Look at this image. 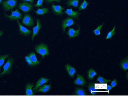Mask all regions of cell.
Here are the masks:
<instances>
[{
    "label": "cell",
    "mask_w": 128,
    "mask_h": 96,
    "mask_svg": "<svg viewBox=\"0 0 128 96\" xmlns=\"http://www.w3.org/2000/svg\"><path fill=\"white\" fill-rule=\"evenodd\" d=\"M75 95L78 96H85L86 94L84 90L82 88H76L74 92Z\"/></svg>",
    "instance_id": "25"
},
{
    "label": "cell",
    "mask_w": 128,
    "mask_h": 96,
    "mask_svg": "<svg viewBox=\"0 0 128 96\" xmlns=\"http://www.w3.org/2000/svg\"><path fill=\"white\" fill-rule=\"evenodd\" d=\"M22 23L26 26L30 27L33 26L34 22L31 16L28 14H26L22 18Z\"/></svg>",
    "instance_id": "5"
},
{
    "label": "cell",
    "mask_w": 128,
    "mask_h": 96,
    "mask_svg": "<svg viewBox=\"0 0 128 96\" xmlns=\"http://www.w3.org/2000/svg\"><path fill=\"white\" fill-rule=\"evenodd\" d=\"M51 85L49 84H45L42 86H40L39 88L35 91V92H42L46 93L49 91L51 89Z\"/></svg>",
    "instance_id": "18"
},
{
    "label": "cell",
    "mask_w": 128,
    "mask_h": 96,
    "mask_svg": "<svg viewBox=\"0 0 128 96\" xmlns=\"http://www.w3.org/2000/svg\"><path fill=\"white\" fill-rule=\"evenodd\" d=\"M64 12L69 16L76 20L78 19L80 15V13L79 12L74 11L72 8L67 9Z\"/></svg>",
    "instance_id": "14"
},
{
    "label": "cell",
    "mask_w": 128,
    "mask_h": 96,
    "mask_svg": "<svg viewBox=\"0 0 128 96\" xmlns=\"http://www.w3.org/2000/svg\"><path fill=\"white\" fill-rule=\"evenodd\" d=\"M51 8L52 12L54 14L60 16H62L64 14L62 11L64 8H62L61 6L56 5L53 4Z\"/></svg>",
    "instance_id": "9"
},
{
    "label": "cell",
    "mask_w": 128,
    "mask_h": 96,
    "mask_svg": "<svg viewBox=\"0 0 128 96\" xmlns=\"http://www.w3.org/2000/svg\"><path fill=\"white\" fill-rule=\"evenodd\" d=\"M112 88V87L110 85H107L106 86V90L107 91H108L109 90H110Z\"/></svg>",
    "instance_id": "33"
},
{
    "label": "cell",
    "mask_w": 128,
    "mask_h": 96,
    "mask_svg": "<svg viewBox=\"0 0 128 96\" xmlns=\"http://www.w3.org/2000/svg\"><path fill=\"white\" fill-rule=\"evenodd\" d=\"M22 0L23 1L29 2L32 4H33L34 1V0Z\"/></svg>",
    "instance_id": "34"
},
{
    "label": "cell",
    "mask_w": 128,
    "mask_h": 96,
    "mask_svg": "<svg viewBox=\"0 0 128 96\" xmlns=\"http://www.w3.org/2000/svg\"><path fill=\"white\" fill-rule=\"evenodd\" d=\"M97 74L96 71L93 69L91 68L88 71V78L90 80L93 79L94 77Z\"/></svg>",
    "instance_id": "21"
},
{
    "label": "cell",
    "mask_w": 128,
    "mask_h": 96,
    "mask_svg": "<svg viewBox=\"0 0 128 96\" xmlns=\"http://www.w3.org/2000/svg\"><path fill=\"white\" fill-rule=\"evenodd\" d=\"M49 11V10L48 8H39L36 11H34L37 15L43 16L48 13Z\"/></svg>",
    "instance_id": "20"
},
{
    "label": "cell",
    "mask_w": 128,
    "mask_h": 96,
    "mask_svg": "<svg viewBox=\"0 0 128 96\" xmlns=\"http://www.w3.org/2000/svg\"><path fill=\"white\" fill-rule=\"evenodd\" d=\"M83 2L81 3L79 6L78 9L79 10H84L86 8L89 3L86 0H83Z\"/></svg>",
    "instance_id": "28"
},
{
    "label": "cell",
    "mask_w": 128,
    "mask_h": 96,
    "mask_svg": "<svg viewBox=\"0 0 128 96\" xmlns=\"http://www.w3.org/2000/svg\"><path fill=\"white\" fill-rule=\"evenodd\" d=\"M121 68L124 71L128 70V58H126L122 60L120 63Z\"/></svg>",
    "instance_id": "24"
},
{
    "label": "cell",
    "mask_w": 128,
    "mask_h": 96,
    "mask_svg": "<svg viewBox=\"0 0 128 96\" xmlns=\"http://www.w3.org/2000/svg\"><path fill=\"white\" fill-rule=\"evenodd\" d=\"M74 83L75 85L84 86L86 84V82L83 76L78 74L77 78L74 80Z\"/></svg>",
    "instance_id": "15"
},
{
    "label": "cell",
    "mask_w": 128,
    "mask_h": 96,
    "mask_svg": "<svg viewBox=\"0 0 128 96\" xmlns=\"http://www.w3.org/2000/svg\"><path fill=\"white\" fill-rule=\"evenodd\" d=\"M2 0H0V3H1L2 2Z\"/></svg>",
    "instance_id": "36"
},
{
    "label": "cell",
    "mask_w": 128,
    "mask_h": 96,
    "mask_svg": "<svg viewBox=\"0 0 128 96\" xmlns=\"http://www.w3.org/2000/svg\"><path fill=\"white\" fill-rule=\"evenodd\" d=\"M18 24L20 33L24 36H29L32 32V31L28 30L26 28L23 26L17 20Z\"/></svg>",
    "instance_id": "12"
},
{
    "label": "cell",
    "mask_w": 128,
    "mask_h": 96,
    "mask_svg": "<svg viewBox=\"0 0 128 96\" xmlns=\"http://www.w3.org/2000/svg\"><path fill=\"white\" fill-rule=\"evenodd\" d=\"M37 24L36 26L32 28L33 32L31 39L33 40L35 36L38 34L40 31L42 27L40 19H36Z\"/></svg>",
    "instance_id": "11"
},
{
    "label": "cell",
    "mask_w": 128,
    "mask_h": 96,
    "mask_svg": "<svg viewBox=\"0 0 128 96\" xmlns=\"http://www.w3.org/2000/svg\"><path fill=\"white\" fill-rule=\"evenodd\" d=\"M78 29L76 30H74L72 28H69L66 32L70 39L78 36L80 34V26L78 24Z\"/></svg>",
    "instance_id": "10"
},
{
    "label": "cell",
    "mask_w": 128,
    "mask_h": 96,
    "mask_svg": "<svg viewBox=\"0 0 128 96\" xmlns=\"http://www.w3.org/2000/svg\"><path fill=\"white\" fill-rule=\"evenodd\" d=\"M117 84V82L116 80V79H114L111 83V86L112 88L115 87L116 86Z\"/></svg>",
    "instance_id": "31"
},
{
    "label": "cell",
    "mask_w": 128,
    "mask_h": 96,
    "mask_svg": "<svg viewBox=\"0 0 128 96\" xmlns=\"http://www.w3.org/2000/svg\"><path fill=\"white\" fill-rule=\"evenodd\" d=\"M96 80L98 81L100 83L102 84H107L111 81V80H106L101 76H98Z\"/></svg>",
    "instance_id": "26"
},
{
    "label": "cell",
    "mask_w": 128,
    "mask_h": 96,
    "mask_svg": "<svg viewBox=\"0 0 128 96\" xmlns=\"http://www.w3.org/2000/svg\"><path fill=\"white\" fill-rule=\"evenodd\" d=\"M18 7L24 13L29 12L33 8L32 5L26 1L20 3Z\"/></svg>",
    "instance_id": "7"
},
{
    "label": "cell",
    "mask_w": 128,
    "mask_h": 96,
    "mask_svg": "<svg viewBox=\"0 0 128 96\" xmlns=\"http://www.w3.org/2000/svg\"><path fill=\"white\" fill-rule=\"evenodd\" d=\"M25 58L28 64L31 66L37 65L40 63L38 60L35 53L33 52L28 54L25 57Z\"/></svg>",
    "instance_id": "3"
},
{
    "label": "cell",
    "mask_w": 128,
    "mask_h": 96,
    "mask_svg": "<svg viewBox=\"0 0 128 96\" xmlns=\"http://www.w3.org/2000/svg\"><path fill=\"white\" fill-rule=\"evenodd\" d=\"M62 0H46V2L47 3H50L55 1L57 3L60 2Z\"/></svg>",
    "instance_id": "32"
},
{
    "label": "cell",
    "mask_w": 128,
    "mask_h": 96,
    "mask_svg": "<svg viewBox=\"0 0 128 96\" xmlns=\"http://www.w3.org/2000/svg\"><path fill=\"white\" fill-rule=\"evenodd\" d=\"M50 80L49 79L44 77L40 78L37 81L36 85L32 89V90L34 91H36L43 84L48 82Z\"/></svg>",
    "instance_id": "13"
},
{
    "label": "cell",
    "mask_w": 128,
    "mask_h": 96,
    "mask_svg": "<svg viewBox=\"0 0 128 96\" xmlns=\"http://www.w3.org/2000/svg\"><path fill=\"white\" fill-rule=\"evenodd\" d=\"M34 48L37 53L41 55L42 58L49 54L48 46L46 44L41 43L38 44L35 46Z\"/></svg>",
    "instance_id": "2"
},
{
    "label": "cell",
    "mask_w": 128,
    "mask_h": 96,
    "mask_svg": "<svg viewBox=\"0 0 128 96\" xmlns=\"http://www.w3.org/2000/svg\"><path fill=\"white\" fill-rule=\"evenodd\" d=\"M12 14L8 15L4 13V16L9 18L10 20H17L22 19V16L21 13L18 9H16L14 11H11Z\"/></svg>",
    "instance_id": "6"
},
{
    "label": "cell",
    "mask_w": 128,
    "mask_h": 96,
    "mask_svg": "<svg viewBox=\"0 0 128 96\" xmlns=\"http://www.w3.org/2000/svg\"><path fill=\"white\" fill-rule=\"evenodd\" d=\"M79 0H69L66 2L68 7L72 6L74 7H77L78 6Z\"/></svg>",
    "instance_id": "22"
},
{
    "label": "cell",
    "mask_w": 128,
    "mask_h": 96,
    "mask_svg": "<svg viewBox=\"0 0 128 96\" xmlns=\"http://www.w3.org/2000/svg\"><path fill=\"white\" fill-rule=\"evenodd\" d=\"M44 1V0H38L37 3L34 6L37 7H42Z\"/></svg>",
    "instance_id": "30"
},
{
    "label": "cell",
    "mask_w": 128,
    "mask_h": 96,
    "mask_svg": "<svg viewBox=\"0 0 128 96\" xmlns=\"http://www.w3.org/2000/svg\"><path fill=\"white\" fill-rule=\"evenodd\" d=\"M17 0H6L2 2V6L5 11L13 10L17 5Z\"/></svg>",
    "instance_id": "4"
},
{
    "label": "cell",
    "mask_w": 128,
    "mask_h": 96,
    "mask_svg": "<svg viewBox=\"0 0 128 96\" xmlns=\"http://www.w3.org/2000/svg\"><path fill=\"white\" fill-rule=\"evenodd\" d=\"M88 88L92 95H96L99 91L98 90L95 89V84L94 83H89L88 85Z\"/></svg>",
    "instance_id": "19"
},
{
    "label": "cell",
    "mask_w": 128,
    "mask_h": 96,
    "mask_svg": "<svg viewBox=\"0 0 128 96\" xmlns=\"http://www.w3.org/2000/svg\"><path fill=\"white\" fill-rule=\"evenodd\" d=\"M34 86V84L29 82L26 83L25 88L26 94L27 96L33 95L34 94L32 90Z\"/></svg>",
    "instance_id": "17"
},
{
    "label": "cell",
    "mask_w": 128,
    "mask_h": 96,
    "mask_svg": "<svg viewBox=\"0 0 128 96\" xmlns=\"http://www.w3.org/2000/svg\"></svg>",
    "instance_id": "37"
},
{
    "label": "cell",
    "mask_w": 128,
    "mask_h": 96,
    "mask_svg": "<svg viewBox=\"0 0 128 96\" xmlns=\"http://www.w3.org/2000/svg\"><path fill=\"white\" fill-rule=\"evenodd\" d=\"M74 21L71 17H68L63 20L62 22L61 25L63 33H65L66 27L74 24Z\"/></svg>",
    "instance_id": "8"
},
{
    "label": "cell",
    "mask_w": 128,
    "mask_h": 96,
    "mask_svg": "<svg viewBox=\"0 0 128 96\" xmlns=\"http://www.w3.org/2000/svg\"><path fill=\"white\" fill-rule=\"evenodd\" d=\"M116 28V27L115 26H114L112 30L108 33L106 37V39L111 38L113 36L116 34V32L115 31V30Z\"/></svg>",
    "instance_id": "27"
},
{
    "label": "cell",
    "mask_w": 128,
    "mask_h": 96,
    "mask_svg": "<svg viewBox=\"0 0 128 96\" xmlns=\"http://www.w3.org/2000/svg\"><path fill=\"white\" fill-rule=\"evenodd\" d=\"M11 54H7L2 55H0V72H1L2 66L4 64L5 60Z\"/></svg>",
    "instance_id": "23"
},
{
    "label": "cell",
    "mask_w": 128,
    "mask_h": 96,
    "mask_svg": "<svg viewBox=\"0 0 128 96\" xmlns=\"http://www.w3.org/2000/svg\"><path fill=\"white\" fill-rule=\"evenodd\" d=\"M14 61V59L12 56L8 58L6 62L3 66V72L0 73V77H2L11 74Z\"/></svg>",
    "instance_id": "1"
},
{
    "label": "cell",
    "mask_w": 128,
    "mask_h": 96,
    "mask_svg": "<svg viewBox=\"0 0 128 96\" xmlns=\"http://www.w3.org/2000/svg\"><path fill=\"white\" fill-rule=\"evenodd\" d=\"M104 23L98 26L97 28L93 31V32L95 35L98 36L100 34V30Z\"/></svg>",
    "instance_id": "29"
},
{
    "label": "cell",
    "mask_w": 128,
    "mask_h": 96,
    "mask_svg": "<svg viewBox=\"0 0 128 96\" xmlns=\"http://www.w3.org/2000/svg\"><path fill=\"white\" fill-rule=\"evenodd\" d=\"M3 31V30H0V39L1 36L4 34Z\"/></svg>",
    "instance_id": "35"
},
{
    "label": "cell",
    "mask_w": 128,
    "mask_h": 96,
    "mask_svg": "<svg viewBox=\"0 0 128 96\" xmlns=\"http://www.w3.org/2000/svg\"><path fill=\"white\" fill-rule=\"evenodd\" d=\"M65 68L70 76L72 78L74 77L76 72L75 68L69 64H68L65 66Z\"/></svg>",
    "instance_id": "16"
}]
</instances>
